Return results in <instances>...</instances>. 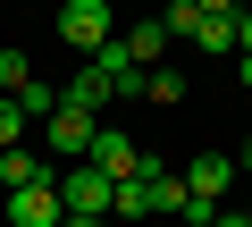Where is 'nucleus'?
Wrapping results in <instances>:
<instances>
[{"label": "nucleus", "mask_w": 252, "mask_h": 227, "mask_svg": "<svg viewBox=\"0 0 252 227\" xmlns=\"http://www.w3.org/2000/svg\"><path fill=\"white\" fill-rule=\"evenodd\" d=\"M177 177H185V219H193V227H210V210L235 194V152H193Z\"/></svg>", "instance_id": "f257e3e1"}, {"label": "nucleus", "mask_w": 252, "mask_h": 227, "mask_svg": "<svg viewBox=\"0 0 252 227\" xmlns=\"http://www.w3.org/2000/svg\"><path fill=\"white\" fill-rule=\"evenodd\" d=\"M101 42H118V17H109V0H67V9H59V51L93 59Z\"/></svg>", "instance_id": "f03ea898"}, {"label": "nucleus", "mask_w": 252, "mask_h": 227, "mask_svg": "<svg viewBox=\"0 0 252 227\" xmlns=\"http://www.w3.org/2000/svg\"><path fill=\"white\" fill-rule=\"evenodd\" d=\"M93 135H101V118H84V109H51V118H42V152H51L59 168L93 160Z\"/></svg>", "instance_id": "7ed1b4c3"}, {"label": "nucleus", "mask_w": 252, "mask_h": 227, "mask_svg": "<svg viewBox=\"0 0 252 227\" xmlns=\"http://www.w3.org/2000/svg\"><path fill=\"white\" fill-rule=\"evenodd\" d=\"M0 219H9V227H59V219H67L59 177H51V185H17V194H0Z\"/></svg>", "instance_id": "20e7f679"}, {"label": "nucleus", "mask_w": 252, "mask_h": 227, "mask_svg": "<svg viewBox=\"0 0 252 227\" xmlns=\"http://www.w3.org/2000/svg\"><path fill=\"white\" fill-rule=\"evenodd\" d=\"M59 202H67V219H109V177L93 160H76V168H59Z\"/></svg>", "instance_id": "39448f33"}, {"label": "nucleus", "mask_w": 252, "mask_h": 227, "mask_svg": "<svg viewBox=\"0 0 252 227\" xmlns=\"http://www.w3.org/2000/svg\"><path fill=\"white\" fill-rule=\"evenodd\" d=\"M59 168H51V152H26V143H9L0 152V194H17V185H51Z\"/></svg>", "instance_id": "423d86ee"}, {"label": "nucleus", "mask_w": 252, "mask_h": 227, "mask_svg": "<svg viewBox=\"0 0 252 227\" xmlns=\"http://www.w3.org/2000/svg\"><path fill=\"white\" fill-rule=\"evenodd\" d=\"M109 101H118V93H109V76H101L93 59H84V67L67 76V93H59V109H84V118H101V109H109Z\"/></svg>", "instance_id": "0eeeda50"}, {"label": "nucleus", "mask_w": 252, "mask_h": 227, "mask_svg": "<svg viewBox=\"0 0 252 227\" xmlns=\"http://www.w3.org/2000/svg\"><path fill=\"white\" fill-rule=\"evenodd\" d=\"M93 168H101L109 185H118V177H143V152L126 143V135H109V127H101V135H93Z\"/></svg>", "instance_id": "6e6552de"}, {"label": "nucleus", "mask_w": 252, "mask_h": 227, "mask_svg": "<svg viewBox=\"0 0 252 227\" xmlns=\"http://www.w3.org/2000/svg\"><path fill=\"white\" fill-rule=\"evenodd\" d=\"M126 51H135V67H160V51H168V26L160 17H135V34H118Z\"/></svg>", "instance_id": "1a4fd4ad"}, {"label": "nucleus", "mask_w": 252, "mask_h": 227, "mask_svg": "<svg viewBox=\"0 0 252 227\" xmlns=\"http://www.w3.org/2000/svg\"><path fill=\"white\" fill-rule=\"evenodd\" d=\"M202 59H235V17H202Z\"/></svg>", "instance_id": "9d476101"}, {"label": "nucleus", "mask_w": 252, "mask_h": 227, "mask_svg": "<svg viewBox=\"0 0 252 227\" xmlns=\"http://www.w3.org/2000/svg\"><path fill=\"white\" fill-rule=\"evenodd\" d=\"M9 101H17V109H26V118L42 127V118H51V109H59V84H42V76H34V84H26V93H9Z\"/></svg>", "instance_id": "9b49d317"}, {"label": "nucleus", "mask_w": 252, "mask_h": 227, "mask_svg": "<svg viewBox=\"0 0 252 227\" xmlns=\"http://www.w3.org/2000/svg\"><path fill=\"white\" fill-rule=\"evenodd\" d=\"M143 101H160V109L185 101V76H177V67H152V76H143Z\"/></svg>", "instance_id": "f8f14e48"}, {"label": "nucleus", "mask_w": 252, "mask_h": 227, "mask_svg": "<svg viewBox=\"0 0 252 227\" xmlns=\"http://www.w3.org/2000/svg\"><path fill=\"white\" fill-rule=\"evenodd\" d=\"M34 84V59L26 51H0V93H26Z\"/></svg>", "instance_id": "ddd939ff"}, {"label": "nucleus", "mask_w": 252, "mask_h": 227, "mask_svg": "<svg viewBox=\"0 0 252 227\" xmlns=\"http://www.w3.org/2000/svg\"><path fill=\"white\" fill-rule=\"evenodd\" d=\"M26 127H34V118H26L9 93H0V152H9V143H26Z\"/></svg>", "instance_id": "4468645a"}, {"label": "nucleus", "mask_w": 252, "mask_h": 227, "mask_svg": "<svg viewBox=\"0 0 252 227\" xmlns=\"http://www.w3.org/2000/svg\"><path fill=\"white\" fill-rule=\"evenodd\" d=\"M235 51L252 59V0H244V9H235Z\"/></svg>", "instance_id": "2eb2a0df"}, {"label": "nucleus", "mask_w": 252, "mask_h": 227, "mask_svg": "<svg viewBox=\"0 0 252 227\" xmlns=\"http://www.w3.org/2000/svg\"><path fill=\"white\" fill-rule=\"evenodd\" d=\"M193 9H202V17H235L244 0H193Z\"/></svg>", "instance_id": "dca6fc26"}, {"label": "nucleus", "mask_w": 252, "mask_h": 227, "mask_svg": "<svg viewBox=\"0 0 252 227\" xmlns=\"http://www.w3.org/2000/svg\"><path fill=\"white\" fill-rule=\"evenodd\" d=\"M210 227H252V219H244V210H227V202H219V210H210Z\"/></svg>", "instance_id": "f3484780"}, {"label": "nucleus", "mask_w": 252, "mask_h": 227, "mask_svg": "<svg viewBox=\"0 0 252 227\" xmlns=\"http://www.w3.org/2000/svg\"><path fill=\"white\" fill-rule=\"evenodd\" d=\"M235 177H252V135H244V152H235Z\"/></svg>", "instance_id": "a211bd4d"}, {"label": "nucleus", "mask_w": 252, "mask_h": 227, "mask_svg": "<svg viewBox=\"0 0 252 227\" xmlns=\"http://www.w3.org/2000/svg\"><path fill=\"white\" fill-rule=\"evenodd\" d=\"M59 227H109V219H59Z\"/></svg>", "instance_id": "6ab92c4d"}, {"label": "nucleus", "mask_w": 252, "mask_h": 227, "mask_svg": "<svg viewBox=\"0 0 252 227\" xmlns=\"http://www.w3.org/2000/svg\"><path fill=\"white\" fill-rule=\"evenodd\" d=\"M244 219H252V194H244Z\"/></svg>", "instance_id": "aec40b11"}]
</instances>
